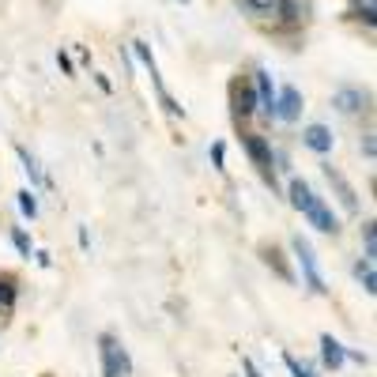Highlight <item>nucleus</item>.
I'll return each instance as SVG.
<instances>
[{"mask_svg":"<svg viewBox=\"0 0 377 377\" xmlns=\"http://www.w3.org/2000/svg\"><path fill=\"white\" fill-rule=\"evenodd\" d=\"M242 147H245V155H249L253 167L264 174V181L275 189V155H272V144L264 140L261 132H242Z\"/></svg>","mask_w":377,"mask_h":377,"instance_id":"nucleus-1","label":"nucleus"},{"mask_svg":"<svg viewBox=\"0 0 377 377\" xmlns=\"http://www.w3.org/2000/svg\"><path fill=\"white\" fill-rule=\"evenodd\" d=\"M291 249H294V261L302 264L306 287L314 291V294H325L328 287H325V275H321V268H317V253H314V245H309L302 234H294V238H291Z\"/></svg>","mask_w":377,"mask_h":377,"instance_id":"nucleus-2","label":"nucleus"},{"mask_svg":"<svg viewBox=\"0 0 377 377\" xmlns=\"http://www.w3.org/2000/svg\"><path fill=\"white\" fill-rule=\"evenodd\" d=\"M132 49H136V57L144 61V68L151 72V84H155V91H159V102L167 106V114H170V117H181L185 109H181L178 102H174V95L167 91V84H162V76H159V64H155V53H151V45H147V42H132Z\"/></svg>","mask_w":377,"mask_h":377,"instance_id":"nucleus-3","label":"nucleus"},{"mask_svg":"<svg viewBox=\"0 0 377 377\" xmlns=\"http://www.w3.org/2000/svg\"><path fill=\"white\" fill-rule=\"evenodd\" d=\"M231 114L234 121H249V117L256 114V95H253V84H245V79H234L231 84Z\"/></svg>","mask_w":377,"mask_h":377,"instance_id":"nucleus-4","label":"nucleus"},{"mask_svg":"<svg viewBox=\"0 0 377 377\" xmlns=\"http://www.w3.org/2000/svg\"><path fill=\"white\" fill-rule=\"evenodd\" d=\"M302 215L309 219V226H317L321 234H339V219H336V211L325 204V200L317 197L314 192V200H309L306 204V211H302Z\"/></svg>","mask_w":377,"mask_h":377,"instance_id":"nucleus-5","label":"nucleus"},{"mask_svg":"<svg viewBox=\"0 0 377 377\" xmlns=\"http://www.w3.org/2000/svg\"><path fill=\"white\" fill-rule=\"evenodd\" d=\"M253 95H256V114H264L272 121L275 117V87H272V76L264 68L253 72Z\"/></svg>","mask_w":377,"mask_h":377,"instance_id":"nucleus-6","label":"nucleus"},{"mask_svg":"<svg viewBox=\"0 0 377 377\" xmlns=\"http://www.w3.org/2000/svg\"><path fill=\"white\" fill-rule=\"evenodd\" d=\"M302 91L298 87H283V91H275V117L279 121H287V125H294L302 117Z\"/></svg>","mask_w":377,"mask_h":377,"instance_id":"nucleus-7","label":"nucleus"},{"mask_svg":"<svg viewBox=\"0 0 377 377\" xmlns=\"http://www.w3.org/2000/svg\"><path fill=\"white\" fill-rule=\"evenodd\" d=\"M325 178H328V185L336 189V200L344 204V211H351V215H358V197H355V189H351V181L344 178L336 167H325Z\"/></svg>","mask_w":377,"mask_h":377,"instance_id":"nucleus-8","label":"nucleus"},{"mask_svg":"<svg viewBox=\"0 0 377 377\" xmlns=\"http://www.w3.org/2000/svg\"><path fill=\"white\" fill-rule=\"evenodd\" d=\"M302 144H306L309 151H317V155H328V151H332V144H336V136H332V128H328V125H306Z\"/></svg>","mask_w":377,"mask_h":377,"instance_id":"nucleus-9","label":"nucleus"},{"mask_svg":"<svg viewBox=\"0 0 377 377\" xmlns=\"http://www.w3.org/2000/svg\"><path fill=\"white\" fill-rule=\"evenodd\" d=\"M321 362H325V370H339V366L347 362V347L339 344L332 332L321 336Z\"/></svg>","mask_w":377,"mask_h":377,"instance_id":"nucleus-10","label":"nucleus"},{"mask_svg":"<svg viewBox=\"0 0 377 377\" xmlns=\"http://www.w3.org/2000/svg\"><path fill=\"white\" fill-rule=\"evenodd\" d=\"M15 298H20V279L15 275H0V321H8L15 314Z\"/></svg>","mask_w":377,"mask_h":377,"instance_id":"nucleus-11","label":"nucleus"},{"mask_svg":"<svg viewBox=\"0 0 377 377\" xmlns=\"http://www.w3.org/2000/svg\"><path fill=\"white\" fill-rule=\"evenodd\" d=\"M117 339L109 336V332H102L98 336V358H102V377H121L117 374Z\"/></svg>","mask_w":377,"mask_h":377,"instance_id":"nucleus-12","label":"nucleus"},{"mask_svg":"<svg viewBox=\"0 0 377 377\" xmlns=\"http://www.w3.org/2000/svg\"><path fill=\"white\" fill-rule=\"evenodd\" d=\"M332 106L339 109V114H358V109L366 106V95H362V91H355V87H339L332 95Z\"/></svg>","mask_w":377,"mask_h":377,"instance_id":"nucleus-13","label":"nucleus"},{"mask_svg":"<svg viewBox=\"0 0 377 377\" xmlns=\"http://www.w3.org/2000/svg\"><path fill=\"white\" fill-rule=\"evenodd\" d=\"M287 200H291V208H294V211H306V204L314 200V189H309V181L291 178V185H287Z\"/></svg>","mask_w":377,"mask_h":377,"instance_id":"nucleus-14","label":"nucleus"},{"mask_svg":"<svg viewBox=\"0 0 377 377\" xmlns=\"http://www.w3.org/2000/svg\"><path fill=\"white\" fill-rule=\"evenodd\" d=\"M272 15H275L283 26H298V23H302V4H298V0H275Z\"/></svg>","mask_w":377,"mask_h":377,"instance_id":"nucleus-15","label":"nucleus"},{"mask_svg":"<svg viewBox=\"0 0 377 377\" xmlns=\"http://www.w3.org/2000/svg\"><path fill=\"white\" fill-rule=\"evenodd\" d=\"M15 155H20V162H23L26 178H31V185H45V174H42V167H38V159H34V155L26 151L23 144H15Z\"/></svg>","mask_w":377,"mask_h":377,"instance_id":"nucleus-16","label":"nucleus"},{"mask_svg":"<svg viewBox=\"0 0 377 377\" xmlns=\"http://www.w3.org/2000/svg\"><path fill=\"white\" fill-rule=\"evenodd\" d=\"M355 279L362 283L366 294H377V272H374V261H358V264H355Z\"/></svg>","mask_w":377,"mask_h":377,"instance_id":"nucleus-17","label":"nucleus"},{"mask_svg":"<svg viewBox=\"0 0 377 377\" xmlns=\"http://www.w3.org/2000/svg\"><path fill=\"white\" fill-rule=\"evenodd\" d=\"M261 253H264V261H268V268H275V272H279V279H287V283L294 279V275H291V268H287V261H283V253L275 249V245H264Z\"/></svg>","mask_w":377,"mask_h":377,"instance_id":"nucleus-18","label":"nucleus"},{"mask_svg":"<svg viewBox=\"0 0 377 377\" xmlns=\"http://www.w3.org/2000/svg\"><path fill=\"white\" fill-rule=\"evenodd\" d=\"M362 249H366L362 261H377V223H374V219H366V223H362Z\"/></svg>","mask_w":377,"mask_h":377,"instance_id":"nucleus-19","label":"nucleus"},{"mask_svg":"<svg viewBox=\"0 0 377 377\" xmlns=\"http://www.w3.org/2000/svg\"><path fill=\"white\" fill-rule=\"evenodd\" d=\"M238 4H242V12L253 15V20H268L272 8H275V0H238Z\"/></svg>","mask_w":377,"mask_h":377,"instance_id":"nucleus-20","label":"nucleus"},{"mask_svg":"<svg viewBox=\"0 0 377 377\" xmlns=\"http://www.w3.org/2000/svg\"><path fill=\"white\" fill-rule=\"evenodd\" d=\"M15 197H20V211H23L26 219H34V215H38V197H34L31 189H20Z\"/></svg>","mask_w":377,"mask_h":377,"instance_id":"nucleus-21","label":"nucleus"},{"mask_svg":"<svg viewBox=\"0 0 377 377\" xmlns=\"http://www.w3.org/2000/svg\"><path fill=\"white\" fill-rule=\"evenodd\" d=\"M283 366H287V370H291V377H317L314 370H309V366H302V362H298V358H294V355H283Z\"/></svg>","mask_w":377,"mask_h":377,"instance_id":"nucleus-22","label":"nucleus"},{"mask_svg":"<svg viewBox=\"0 0 377 377\" xmlns=\"http://www.w3.org/2000/svg\"><path fill=\"white\" fill-rule=\"evenodd\" d=\"M12 245L20 249V256H31V238H26L23 226H15V231H12Z\"/></svg>","mask_w":377,"mask_h":377,"instance_id":"nucleus-23","label":"nucleus"},{"mask_svg":"<svg viewBox=\"0 0 377 377\" xmlns=\"http://www.w3.org/2000/svg\"><path fill=\"white\" fill-rule=\"evenodd\" d=\"M211 167H215V170H226V144H223V140L211 144Z\"/></svg>","mask_w":377,"mask_h":377,"instance_id":"nucleus-24","label":"nucleus"},{"mask_svg":"<svg viewBox=\"0 0 377 377\" xmlns=\"http://www.w3.org/2000/svg\"><path fill=\"white\" fill-rule=\"evenodd\" d=\"M362 155H366V159H370V162H374V155H377V144H374V132H366V136H362Z\"/></svg>","mask_w":377,"mask_h":377,"instance_id":"nucleus-25","label":"nucleus"},{"mask_svg":"<svg viewBox=\"0 0 377 377\" xmlns=\"http://www.w3.org/2000/svg\"><path fill=\"white\" fill-rule=\"evenodd\" d=\"M57 64H61L64 72H68V76H72V72H76V64H72V57H68V53H64V49L57 53Z\"/></svg>","mask_w":377,"mask_h":377,"instance_id":"nucleus-26","label":"nucleus"},{"mask_svg":"<svg viewBox=\"0 0 377 377\" xmlns=\"http://www.w3.org/2000/svg\"><path fill=\"white\" fill-rule=\"evenodd\" d=\"M242 366H245V377H261V370H256L253 358H242Z\"/></svg>","mask_w":377,"mask_h":377,"instance_id":"nucleus-27","label":"nucleus"},{"mask_svg":"<svg viewBox=\"0 0 377 377\" xmlns=\"http://www.w3.org/2000/svg\"><path fill=\"white\" fill-rule=\"evenodd\" d=\"M351 4H355V8H362V12H377L374 0H351Z\"/></svg>","mask_w":377,"mask_h":377,"instance_id":"nucleus-28","label":"nucleus"},{"mask_svg":"<svg viewBox=\"0 0 377 377\" xmlns=\"http://www.w3.org/2000/svg\"><path fill=\"white\" fill-rule=\"evenodd\" d=\"M347 358H351V362H358V366H366V362H370V358H366L362 351H347Z\"/></svg>","mask_w":377,"mask_h":377,"instance_id":"nucleus-29","label":"nucleus"},{"mask_svg":"<svg viewBox=\"0 0 377 377\" xmlns=\"http://www.w3.org/2000/svg\"><path fill=\"white\" fill-rule=\"evenodd\" d=\"M34 256H38V264H42V268H49V264H53V261H49V253H45V249H38Z\"/></svg>","mask_w":377,"mask_h":377,"instance_id":"nucleus-30","label":"nucleus"},{"mask_svg":"<svg viewBox=\"0 0 377 377\" xmlns=\"http://www.w3.org/2000/svg\"><path fill=\"white\" fill-rule=\"evenodd\" d=\"M45 377H49V374H45Z\"/></svg>","mask_w":377,"mask_h":377,"instance_id":"nucleus-31","label":"nucleus"}]
</instances>
